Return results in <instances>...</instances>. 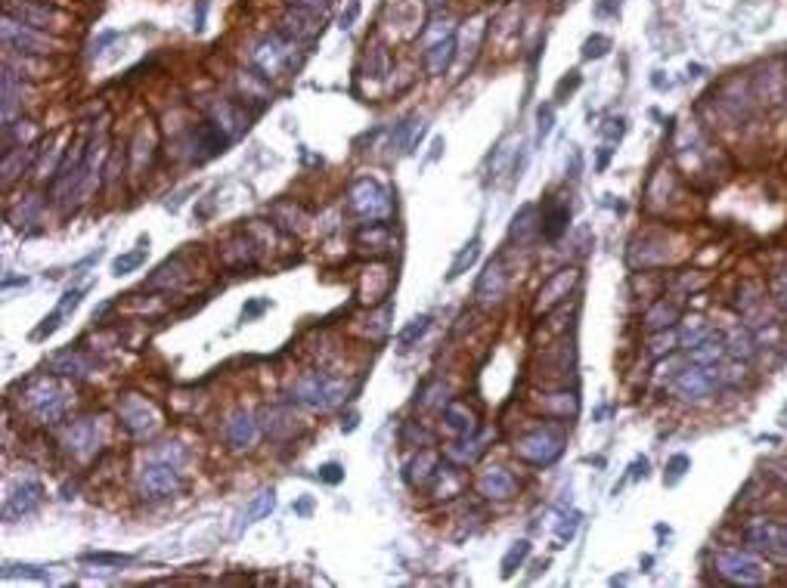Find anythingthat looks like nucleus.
I'll return each mask as SVG.
<instances>
[{
  "label": "nucleus",
  "mask_w": 787,
  "mask_h": 588,
  "mask_svg": "<svg viewBox=\"0 0 787 588\" xmlns=\"http://www.w3.org/2000/svg\"><path fill=\"white\" fill-rule=\"evenodd\" d=\"M688 465H692V461H688V455H676V459H669V465H667L669 477H667V480H669V483H676L682 474H685V468H688Z\"/></svg>",
  "instance_id": "37"
},
{
  "label": "nucleus",
  "mask_w": 787,
  "mask_h": 588,
  "mask_svg": "<svg viewBox=\"0 0 787 588\" xmlns=\"http://www.w3.org/2000/svg\"><path fill=\"white\" fill-rule=\"evenodd\" d=\"M53 372H60V375H87V363H84L78 353H60V356H53Z\"/></svg>",
  "instance_id": "29"
},
{
  "label": "nucleus",
  "mask_w": 787,
  "mask_h": 588,
  "mask_svg": "<svg viewBox=\"0 0 787 588\" xmlns=\"http://www.w3.org/2000/svg\"><path fill=\"white\" fill-rule=\"evenodd\" d=\"M6 16L16 19L22 25H31V29H60L62 25V12L50 4H41V0H6Z\"/></svg>",
  "instance_id": "7"
},
{
  "label": "nucleus",
  "mask_w": 787,
  "mask_h": 588,
  "mask_svg": "<svg viewBox=\"0 0 787 588\" xmlns=\"http://www.w3.org/2000/svg\"><path fill=\"white\" fill-rule=\"evenodd\" d=\"M744 542L753 551L766 554L772 564H787V520L782 518H750L744 524Z\"/></svg>",
  "instance_id": "1"
},
{
  "label": "nucleus",
  "mask_w": 787,
  "mask_h": 588,
  "mask_svg": "<svg viewBox=\"0 0 787 588\" xmlns=\"http://www.w3.org/2000/svg\"><path fill=\"white\" fill-rule=\"evenodd\" d=\"M568 220H570V201H545L543 205V217H539V235L549 241L562 239L568 233Z\"/></svg>",
  "instance_id": "13"
},
{
  "label": "nucleus",
  "mask_w": 787,
  "mask_h": 588,
  "mask_svg": "<svg viewBox=\"0 0 787 588\" xmlns=\"http://www.w3.org/2000/svg\"><path fill=\"white\" fill-rule=\"evenodd\" d=\"M676 319H679V306H676V304H667V300H657L652 310H648L645 325H648V329H652V331H663V329H669V325H673Z\"/></svg>",
  "instance_id": "27"
},
{
  "label": "nucleus",
  "mask_w": 787,
  "mask_h": 588,
  "mask_svg": "<svg viewBox=\"0 0 787 588\" xmlns=\"http://www.w3.org/2000/svg\"><path fill=\"white\" fill-rule=\"evenodd\" d=\"M478 489L487 495V499H512V495H515V477L503 468H490L484 477H480Z\"/></svg>",
  "instance_id": "15"
},
{
  "label": "nucleus",
  "mask_w": 787,
  "mask_h": 588,
  "mask_svg": "<svg viewBox=\"0 0 787 588\" xmlns=\"http://www.w3.org/2000/svg\"><path fill=\"white\" fill-rule=\"evenodd\" d=\"M341 477H344V470H341V465H335V461H329V465L320 468V480H326V483H338Z\"/></svg>",
  "instance_id": "39"
},
{
  "label": "nucleus",
  "mask_w": 787,
  "mask_h": 588,
  "mask_svg": "<svg viewBox=\"0 0 787 588\" xmlns=\"http://www.w3.org/2000/svg\"><path fill=\"white\" fill-rule=\"evenodd\" d=\"M224 437H226V443H230L233 449H242V446H251V443H255V437H258V421L251 415H236L233 418L230 424H226L224 428Z\"/></svg>",
  "instance_id": "17"
},
{
  "label": "nucleus",
  "mask_w": 787,
  "mask_h": 588,
  "mask_svg": "<svg viewBox=\"0 0 787 588\" xmlns=\"http://www.w3.org/2000/svg\"><path fill=\"white\" fill-rule=\"evenodd\" d=\"M447 428L456 437H471L474 430H478V418H474V412L462 406V403H453V406H447Z\"/></svg>",
  "instance_id": "24"
},
{
  "label": "nucleus",
  "mask_w": 787,
  "mask_h": 588,
  "mask_svg": "<svg viewBox=\"0 0 787 588\" xmlns=\"http://www.w3.org/2000/svg\"><path fill=\"white\" fill-rule=\"evenodd\" d=\"M549 130H552V106H545L539 109V140H545Z\"/></svg>",
  "instance_id": "40"
},
{
  "label": "nucleus",
  "mask_w": 787,
  "mask_h": 588,
  "mask_svg": "<svg viewBox=\"0 0 787 588\" xmlns=\"http://www.w3.org/2000/svg\"><path fill=\"white\" fill-rule=\"evenodd\" d=\"M295 396L314 409H329L341 400V384L332 381L326 375H307L304 381H298Z\"/></svg>",
  "instance_id": "8"
},
{
  "label": "nucleus",
  "mask_w": 787,
  "mask_h": 588,
  "mask_svg": "<svg viewBox=\"0 0 787 588\" xmlns=\"http://www.w3.org/2000/svg\"><path fill=\"white\" fill-rule=\"evenodd\" d=\"M121 418H125V424L134 428L136 434L152 430V412H149V406L143 400H127L125 406H121Z\"/></svg>",
  "instance_id": "25"
},
{
  "label": "nucleus",
  "mask_w": 787,
  "mask_h": 588,
  "mask_svg": "<svg viewBox=\"0 0 787 588\" xmlns=\"http://www.w3.org/2000/svg\"><path fill=\"white\" fill-rule=\"evenodd\" d=\"M81 298H84V289H71V291H66L62 294V300H60V306H56L53 313H50L47 319H44V325L41 329L35 331V338H47V335H53L56 329H60L62 325V319L69 316L71 310H75L78 304H81Z\"/></svg>",
  "instance_id": "18"
},
{
  "label": "nucleus",
  "mask_w": 787,
  "mask_h": 588,
  "mask_svg": "<svg viewBox=\"0 0 787 588\" xmlns=\"http://www.w3.org/2000/svg\"><path fill=\"white\" fill-rule=\"evenodd\" d=\"M41 4H53V0H41Z\"/></svg>",
  "instance_id": "45"
},
{
  "label": "nucleus",
  "mask_w": 787,
  "mask_h": 588,
  "mask_svg": "<svg viewBox=\"0 0 787 588\" xmlns=\"http://www.w3.org/2000/svg\"><path fill=\"white\" fill-rule=\"evenodd\" d=\"M291 4H295V6H301V10H314V12H323V10H329V4H332V0H291Z\"/></svg>",
  "instance_id": "43"
},
{
  "label": "nucleus",
  "mask_w": 787,
  "mask_h": 588,
  "mask_svg": "<svg viewBox=\"0 0 787 588\" xmlns=\"http://www.w3.org/2000/svg\"><path fill=\"white\" fill-rule=\"evenodd\" d=\"M719 384H722V378H719L717 365L694 363L692 369L679 372V378L673 381V390H676V396H682L685 403H701V400H707V396L717 394Z\"/></svg>",
  "instance_id": "4"
},
{
  "label": "nucleus",
  "mask_w": 787,
  "mask_h": 588,
  "mask_svg": "<svg viewBox=\"0 0 787 588\" xmlns=\"http://www.w3.org/2000/svg\"><path fill=\"white\" fill-rule=\"evenodd\" d=\"M29 409L35 412L37 421L53 424L56 418L62 415V396H60V390L50 388V384H37V388L31 390V396H29Z\"/></svg>",
  "instance_id": "12"
},
{
  "label": "nucleus",
  "mask_w": 787,
  "mask_h": 588,
  "mask_svg": "<svg viewBox=\"0 0 787 588\" xmlns=\"http://www.w3.org/2000/svg\"><path fill=\"white\" fill-rule=\"evenodd\" d=\"M289 47H291V41H285L283 35L273 37V41L258 44V50H255V65H258V69H261V75H264V78H273L279 69H283L285 62H289V59H291V50H289Z\"/></svg>",
  "instance_id": "11"
},
{
  "label": "nucleus",
  "mask_w": 787,
  "mask_h": 588,
  "mask_svg": "<svg viewBox=\"0 0 787 588\" xmlns=\"http://www.w3.org/2000/svg\"><path fill=\"white\" fill-rule=\"evenodd\" d=\"M4 44H6V50L22 53V56H47V53H53V47H56L53 37H47L41 29H31V25H22L10 16H6V22H4Z\"/></svg>",
  "instance_id": "5"
},
{
  "label": "nucleus",
  "mask_w": 787,
  "mask_h": 588,
  "mask_svg": "<svg viewBox=\"0 0 787 588\" xmlns=\"http://www.w3.org/2000/svg\"><path fill=\"white\" fill-rule=\"evenodd\" d=\"M611 50V37L604 35H592L586 44H583V59H602Z\"/></svg>",
  "instance_id": "36"
},
{
  "label": "nucleus",
  "mask_w": 787,
  "mask_h": 588,
  "mask_svg": "<svg viewBox=\"0 0 787 588\" xmlns=\"http://www.w3.org/2000/svg\"><path fill=\"white\" fill-rule=\"evenodd\" d=\"M710 335H713L710 325H704V323H701V319H694V325L688 323V325H685V331H682V347L692 350L694 344H701V341H704V338H710Z\"/></svg>",
  "instance_id": "33"
},
{
  "label": "nucleus",
  "mask_w": 787,
  "mask_h": 588,
  "mask_svg": "<svg viewBox=\"0 0 787 588\" xmlns=\"http://www.w3.org/2000/svg\"><path fill=\"white\" fill-rule=\"evenodd\" d=\"M512 233H515L518 245H530V241L537 239L539 235L537 205H524L521 211L515 214V226H512Z\"/></svg>",
  "instance_id": "22"
},
{
  "label": "nucleus",
  "mask_w": 787,
  "mask_h": 588,
  "mask_svg": "<svg viewBox=\"0 0 787 588\" xmlns=\"http://www.w3.org/2000/svg\"><path fill=\"white\" fill-rule=\"evenodd\" d=\"M84 560H87V564H127V560L131 558H121V554H84Z\"/></svg>",
  "instance_id": "38"
},
{
  "label": "nucleus",
  "mask_w": 787,
  "mask_h": 588,
  "mask_svg": "<svg viewBox=\"0 0 787 588\" xmlns=\"http://www.w3.org/2000/svg\"><path fill=\"white\" fill-rule=\"evenodd\" d=\"M143 260H146V248H136V251H131V254H121V257H115L112 273H115V276H127V273H134Z\"/></svg>",
  "instance_id": "31"
},
{
  "label": "nucleus",
  "mask_w": 787,
  "mask_h": 588,
  "mask_svg": "<svg viewBox=\"0 0 787 588\" xmlns=\"http://www.w3.org/2000/svg\"><path fill=\"white\" fill-rule=\"evenodd\" d=\"M205 12H208V0H199V12H196V31L205 29Z\"/></svg>",
  "instance_id": "44"
},
{
  "label": "nucleus",
  "mask_w": 787,
  "mask_h": 588,
  "mask_svg": "<svg viewBox=\"0 0 787 588\" xmlns=\"http://www.w3.org/2000/svg\"><path fill=\"white\" fill-rule=\"evenodd\" d=\"M562 443H564V437L552 434L549 428L533 430V434H527L515 443V455L524 461H530V465H552V461L562 455V449H564Z\"/></svg>",
  "instance_id": "6"
},
{
  "label": "nucleus",
  "mask_w": 787,
  "mask_h": 588,
  "mask_svg": "<svg viewBox=\"0 0 787 588\" xmlns=\"http://www.w3.org/2000/svg\"><path fill=\"white\" fill-rule=\"evenodd\" d=\"M96 446V424L94 421H81L69 430V449L75 453H87V449Z\"/></svg>",
  "instance_id": "28"
},
{
  "label": "nucleus",
  "mask_w": 787,
  "mask_h": 588,
  "mask_svg": "<svg viewBox=\"0 0 787 588\" xmlns=\"http://www.w3.org/2000/svg\"><path fill=\"white\" fill-rule=\"evenodd\" d=\"M478 254H480V239L474 235L471 245H465V251H462L459 257L453 260V266H450V273H447V279H450V282H453V279H459L462 273H465V266H471L474 260H478Z\"/></svg>",
  "instance_id": "30"
},
{
  "label": "nucleus",
  "mask_w": 787,
  "mask_h": 588,
  "mask_svg": "<svg viewBox=\"0 0 787 588\" xmlns=\"http://www.w3.org/2000/svg\"><path fill=\"white\" fill-rule=\"evenodd\" d=\"M722 356H726V341H722L717 331L692 347V363H698V365H717Z\"/></svg>",
  "instance_id": "23"
},
{
  "label": "nucleus",
  "mask_w": 787,
  "mask_h": 588,
  "mask_svg": "<svg viewBox=\"0 0 787 588\" xmlns=\"http://www.w3.org/2000/svg\"><path fill=\"white\" fill-rule=\"evenodd\" d=\"M505 285H509V276H505L503 264H499V260H493V264L484 270V276H480V282H478V298L487 300V304H490V300H499L505 294Z\"/></svg>",
  "instance_id": "16"
},
{
  "label": "nucleus",
  "mask_w": 787,
  "mask_h": 588,
  "mask_svg": "<svg viewBox=\"0 0 787 588\" xmlns=\"http://www.w3.org/2000/svg\"><path fill=\"white\" fill-rule=\"evenodd\" d=\"M453 56H456V37L431 44V47L425 50V69L431 71V75H444V71L450 69Z\"/></svg>",
  "instance_id": "21"
},
{
  "label": "nucleus",
  "mask_w": 787,
  "mask_h": 588,
  "mask_svg": "<svg viewBox=\"0 0 787 588\" xmlns=\"http://www.w3.org/2000/svg\"><path fill=\"white\" fill-rule=\"evenodd\" d=\"M757 347H759L757 338H753V331L744 329V325H738V329H732L726 335V353L732 359H744V363H747V359L757 353Z\"/></svg>",
  "instance_id": "20"
},
{
  "label": "nucleus",
  "mask_w": 787,
  "mask_h": 588,
  "mask_svg": "<svg viewBox=\"0 0 787 588\" xmlns=\"http://www.w3.org/2000/svg\"><path fill=\"white\" fill-rule=\"evenodd\" d=\"M577 282V270H562L555 279H549V282L543 285V291H539V306L543 310H549V306H555L558 300L568 298L570 285Z\"/></svg>",
  "instance_id": "19"
},
{
  "label": "nucleus",
  "mask_w": 787,
  "mask_h": 588,
  "mask_svg": "<svg viewBox=\"0 0 787 588\" xmlns=\"http://www.w3.org/2000/svg\"><path fill=\"white\" fill-rule=\"evenodd\" d=\"M717 576L722 583H734V585H763L766 570L753 551H744V548H719L717 554Z\"/></svg>",
  "instance_id": "2"
},
{
  "label": "nucleus",
  "mask_w": 787,
  "mask_h": 588,
  "mask_svg": "<svg viewBox=\"0 0 787 588\" xmlns=\"http://www.w3.org/2000/svg\"><path fill=\"white\" fill-rule=\"evenodd\" d=\"M428 323H431V316H419V319H415V323L409 325V329L403 331L400 338H397V344H400V350H409V347H413V341H419V338L428 331Z\"/></svg>",
  "instance_id": "34"
},
{
  "label": "nucleus",
  "mask_w": 787,
  "mask_h": 588,
  "mask_svg": "<svg viewBox=\"0 0 787 588\" xmlns=\"http://www.w3.org/2000/svg\"><path fill=\"white\" fill-rule=\"evenodd\" d=\"M348 199H350V211H354L357 217L369 220V224H375V220L391 214V195H388V189L381 186L379 180H373V176L357 180L354 186H350Z\"/></svg>",
  "instance_id": "3"
},
{
  "label": "nucleus",
  "mask_w": 787,
  "mask_h": 588,
  "mask_svg": "<svg viewBox=\"0 0 787 588\" xmlns=\"http://www.w3.org/2000/svg\"><path fill=\"white\" fill-rule=\"evenodd\" d=\"M527 554H530V542H515V545H512V551L503 558V576H512V573H515V567L524 564Z\"/></svg>",
  "instance_id": "32"
},
{
  "label": "nucleus",
  "mask_w": 787,
  "mask_h": 588,
  "mask_svg": "<svg viewBox=\"0 0 787 588\" xmlns=\"http://www.w3.org/2000/svg\"><path fill=\"white\" fill-rule=\"evenodd\" d=\"M41 499H44L41 483H22V486H19L16 493L10 495V502H6V508H4L6 520H10V518H25V514H31L37 505H41Z\"/></svg>",
  "instance_id": "14"
},
{
  "label": "nucleus",
  "mask_w": 787,
  "mask_h": 588,
  "mask_svg": "<svg viewBox=\"0 0 787 588\" xmlns=\"http://www.w3.org/2000/svg\"><path fill=\"white\" fill-rule=\"evenodd\" d=\"M140 486L143 495H149V499H165V495L177 493L180 477L171 465H149L140 474Z\"/></svg>",
  "instance_id": "10"
},
{
  "label": "nucleus",
  "mask_w": 787,
  "mask_h": 588,
  "mask_svg": "<svg viewBox=\"0 0 787 588\" xmlns=\"http://www.w3.org/2000/svg\"><path fill=\"white\" fill-rule=\"evenodd\" d=\"M577 87H580V71H570V78H564V81L558 84V100L564 96V90L570 94V90H577Z\"/></svg>",
  "instance_id": "41"
},
{
  "label": "nucleus",
  "mask_w": 787,
  "mask_h": 588,
  "mask_svg": "<svg viewBox=\"0 0 787 588\" xmlns=\"http://www.w3.org/2000/svg\"><path fill=\"white\" fill-rule=\"evenodd\" d=\"M316 31H320V12L314 10L295 6L279 19V35L285 41H310V37H316Z\"/></svg>",
  "instance_id": "9"
},
{
  "label": "nucleus",
  "mask_w": 787,
  "mask_h": 588,
  "mask_svg": "<svg viewBox=\"0 0 787 588\" xmlns=\"http://www.w3.org/2000/svg\"><path fill=\"white\" fill-rule=\"evenodd\" d=\"M266 306H270V300H251V304L242 310V319H245V323H249V319H255L258 313H264Z\"/></svg>",
  "instance_id": "42"
},
{
  "label": "nucleus",
  "mask_w": 787,
  "mask_h": 588,
  "mask_svg": "<svg viewBox=\"0 0 787 588\" xmlns=\"http://www.w3.org/2000/svg\"><path fill=\"white\" fill-rule=\"evenodd\" d=\"M273 505H276V499H273V489H264L261 495H255V499H251L249 505H245L242 520H239V529H242V527H251V524H258V520H261V518H266V514L273 511Z\"/></svg>",
  "instance_id": "26"
},
{
  "label": "nucleus",
  "mask_w": 787,
  "mask_h": 588,
  "mask_svg": "<svg viewBox=\"0 0 787 588\" xmlns=\"http://www.w3.org/2000/svg\"><path fill=\"white\" fill-rule=\"evenodd\" d=\"M784 106H787V94H784Z\"/></svg>",
  "instance_id": "46"
},
{
  "label": "nucleus",
  "mask_w": 787,
  "mask_h": 588,
  "mask_svg": "<svg viewBox=\"0 0 787 588\" xmlns=\"http://www.w3.org/2000/svg\"><path fill=\"white\" fill-rule=\"evenodd\" d=\"M769 291H772V298H775V304L787 313V266H782V270L772 276Z\"/></svg>",
  "instance_id": "35"
}]
</instances>
